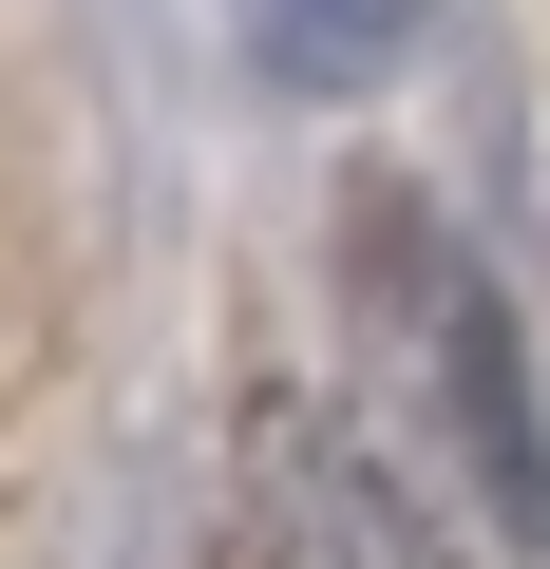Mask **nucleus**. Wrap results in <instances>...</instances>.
Here are the masks:
<instances>
[{
    "instance_id": "f257e3e1",
    "label": "nucleus",
    "mask_w": 550,
    "mask_h": 569,
    "mask_svg": "<svg viewBox=\"0 0 550 569\" xmlns=\"http://www.w3.org/2000/svg\"><path fill=\"white\" fill-rule=\"evenodd\" d=\"M418 342H437V380H456V437H474V475H493V512L512 531H550V437H531V399H512V323H493V284H456L437 247H418Z\"/></svg>"
}]
</instances>
